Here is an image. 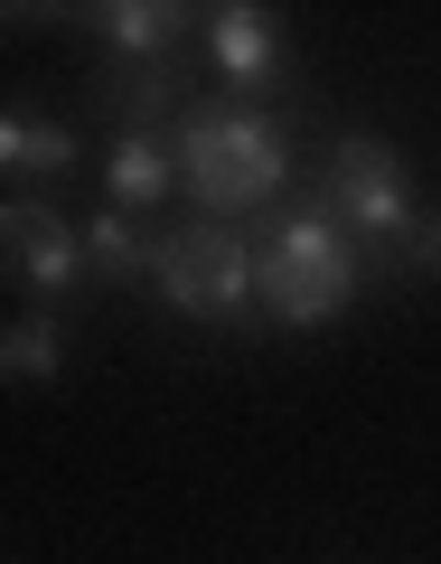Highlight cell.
Instances as JSON below:
<instances>
[{
    "mask_svg": "<svg viewBox=\"0 0 441 564\" xmlns=\"http://www.w3.org/2000/svg\"><path fill=\"white\" fill-rule=\"evenodd\" d=\"M348 245H357V236L329 217V198H301L273 236L254 245V254H263V302H273V321H291V329L339 321L348 292H357V254H348Z\"/></svg>",
    "mask_w": 441,
    "mask_h": 564,
    "instance_id": "cell-1",
    "label": "cell"
},
{
    "mask_svg": "<svg viewBox=\"0 0 441 564\" xmlns=\"http://www.w3.org/2000/svg\"><path fill=\"white\" fill-rule=\"evenodd\" d=\"M282 170H291V141L263 113H188L179 122V180L198 188V207L217 226L244 217V207H263L282 188Z\"/></svg>",
    "mask_w": 441,
    "mask_h": 564,
    "instance_id": "cell-2",
    "label": "cell"
},
{
    "mask_svg": "<svg viewBox=\"0 0 441 564\" xmlns=\"http://www.w3.org/2000/svg\"><path fill=\"white\" fill-rule=\"evenodd\" d=\"M179 311H198V321H235L244 302L263 292V254L235 236V226H188V236H161V273H151Z\"/></svg>",
    "mask_w": 441,
    "mask_h": 564,
    "instance_id": "cell-3",
    "label": "cell"
},
{
    "mask_svg": "<svg viewBox=\"0 0 441 564\" xmlns=\"http://www.w3.org/2000/svg\"><path fill=\"white\" fill-rule=\"evenodd\" d=\"M320 198H329V217H339L348 226V236H414V217H422V207H414V188H404V161H395V141H376V132H348L339 141V151H329V188H320Z\"/></svg>",
    "mask_w": 441,
    "mask_h": 564,
    "instance_id": "cell-4",
    "label": "cell"
},
{
    "mask_svg": "<svg viewBox=\"0 0 441 564\" xmlns=\"http://www.w3.org/2000/svg\"><path fill=\"white\" fill-rule=\"evenodd\" d=\"M10 263H20V282H38V292H66V282L85 273V236L66 217H47V207H10Z\"/></svg>",
    "mask_w": 441,
    "mask_h": 564,
    "instance_id": "cell-5",
    "label": "cell"
},
{
    "mask_svg": "<svg viewBox=\"0 0 441 564\" xmlns=\"http://www.w3.org/2000/svg\"><path fill=\"white\" fill-rule=\"evenodd\" d=\"M207 57H217L235 85H263L282 66V20L254 10V0H225V10H207Z\"/></svg>",
    "mask_w": 441,
    "mask_h": 564,
    "instance_id": "cell-6",
    "label": "cell"
},
{
    "mask_svg": "<svg viewBox=\"0 0 441 564\" xmlns=\"http://www.w3.org/2000/svg\"><path fill=\"white\" fill-rule=\"evenodd\" d=\"M103 188H113L122 217H141L151 198H169V188H179V151H161L151 132H122V141H113V170H103Z\"/></svg>",
    "mask_w": 441,
    "mask_h": 564,
    "instance_id": "cell-7",
    "label": "cell"
},
{
    "mask_svg": "<svg viewBox=\"0 0 441 564\" xmlns=\"http://www.w3.org/2000/svg\"><path fill=\"white\" fill-rule=\"evenodd\" d=\"M85 273L103 282H132V273H161V236H141L122 207H103L95 226H85Z\"/></svg>",
    "mask_w": 441,
    "mask_h": 564,
    "instance_id": "cell-8",
    "label": "cell"
},
{
    "mask_svg": "<svg viewBox=\"0 0 441 564\" xmlns=\"http://www.w3.org/2000/svg\"><path fill=\"white\" fill-rule=\"evenodd\" d=\"M76 161V132L66 122H38V113H10V132H0V170L10 180H47V170Z\"/></svg>",
    "mask_w": 441,
    "mask_h": 564,
    "instance_id": "cell-9",
    "label": "cell"
},
{
    "mask_svg": "<svg viewBox=\"0 0 441 564\" xmlns=\"http://www.w3.org/2000/svg\"><path fill=\"white\" fill-rule=\"evenodd\" d=\"M95 20H103V39H113V47H132V57H161V47L179 39L198 10H169V0H113V10H95Z\"/></svg>",
    "mask_w": 441,
    "mask_h": 564,
    "instance_id": "cell-10",
    "label": "cell"
},
{
    "mask_svg": "<svg viewBox=\"0 0 441 564\" xmlns=\"http://www.w3.org/2000/svg\"><path fill=\"white\" fill-rule=\"evenodd\" d=\"M0 367H10V386L57 377V367H66V329L57 321H20V329H10V348H0Z\"/></svg>",
    "mask_w": 441,
    "mask_h": 564,
    "instance_id": "cell-11",
    "label": "cell"
},
{
    "mask_svg": "<svg viewBox=\"0 0 441 564\" xmlns=\"http://www.w3.org/2000/svg\"><path fill=\"white\" fill-rule=\"evenodd\" d=\"M404 263H414V273H441V217H414V236H404Z\"/></svg>",
    "mask_w": 441,
    "mask_h": 564,
    "instance_id": "cell-12",
    "label": "cell"
}]
</instances>
